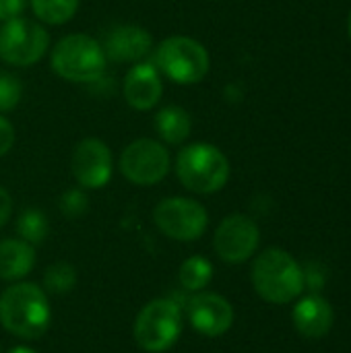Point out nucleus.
Here are the masks:
<instances>
[{
    "label": "nucleus",
    "instance_id": "nucleus-1",
    "mask_svg": "<svg viewBox=\"0 0 351 353\" xmlns=\"http://www.w3.org/2000/svg\"><path fill=\"white\" fill-rule=\"evenodd\" d=\"M52 323L48 294L31 281H14L0 294V325L19 339L41 337Z\"/></svg>",
    "mask_w": 351,
    "mask_h": 353
},
{
    "label": "nucleus",
    "instance_id": "nucleus-2",
    "mask_svg": "<svg viewBox=\"0 0 351 353\" xmlns=\"http://www.w3.org/2000/svg\"><path fill=\"white\" fill-rule=\"evenodd\" d=\"M254 292L269 304H290L304 292V271L281 248L263 250L250 271Z\"/></svg>",
    "mask_w": 351,
    "mask_h": 353
},
{
    "label": "nucleus",
    "instance_id": "nucleus-3",
    "mask_svg": "<svg viewBox=\"0 0 351 353\" xmlns=\"http://www.w3.org/2000/svg\"><path fill=\"white\" fill-rule=\"evenodd\" d=\"M230 174V159L211 143H190L176 157V176L194 194L219 192L228 184Z\"/></svg>",
    "mask_w": 351,
    "mask_h": 353
},
{
    "label": "nucleus",
    "instance_id": "nucleus-4",
    "mask_svg": "<svg viewBox=\"0 0 351 353\" xmlns=\"http://www.w3.org/2000/svg\"><path fill=\"white\" fill-rule=\"evenodd\" d=\"M108 58L101 43L87 33H70L58 39L50 54L52 70L70 83H95L106 72Z\"/></svg>",
    "mask_w": 351,
    "mask_h": 353
},
{
    "label": "nucleus",
    "instance_id": "nucleus-5",
    "mask_svg": "<svg viewBox=\"0 0 351 353\" xmlns=\"http://www.w3.org/2000/svg\"><path fill=\"white\" fill-rule=\"evenodd\" d=\"M153 64L161 77H168L176 85H197L207 77L211 58L199 39L172 35L159 41L153 50Z\"/></svg>",
    "mask_w": 351,
    "mask_h": 353
},
{
    "label": "nucleus",
    "instance_id": "nucleus-6",
    "mask_svg": "<svg viewBox=\"0 0 351 353\" xmlns=\"http://www.w3.org/2000/svg\"><path fill=\"white\" fill-rule=\"evenodd\" d=\"M134 341L149 353H163L182 335V308L172 298H157L143 306L132 327Z\"/></svg>",
    "mask_w": 351,
    "mask_h": 353
},
{
    "label": "nucleus",
    "instance_id": "nucleus-7",
    "mask_svg": "<svg viewBox=\"0 0 351 353\" xmlns=\"http://www.w3.org/2000/svg\"><path fill=\"white\" fill-rule=\"evenodd\" d=\"M50 50V33L39 21L25 17L0 25V58L10 66H31Z\"/></svg>",
    "mask_w": 351,
    "mask_h": 353
},
{
    "label": "nucleus",
    "instance_id": "nucleus-8",
    "mask_svg": "<svg viewBox=\"0 0 351 353\" xmlns=\"http://www.w3.org/2000/svg\"><path fill=\"white\" fill-rule=\"evenodd\" d=\"M122 176L137 186H155L170 174L172 157L168 147L155 139H137L128 143L120 153Z\"/></svg>",
    "mask_w": 351,
    "mask_h": 353
},
{
    "label": "nucleus",
    "instance_id": "nucleus-9",
    "mask_svg": "<svg viewBox=\"0 0 351 353\" xmlns=\"http://www.w3.org/2000/svg\"><path fill=\"white\" fill-rule=\"evenodd\" d=\"M153 221L163 236L176 242H194L207 232L209 213L194 199L170 196L155 205Z\"/></svg>",
    "mask_w": 351,
    "mask_h": 353
},
{
    "label": "nucleus",
    "instance_id": "nucleus-10",
    "mask_svg": "<svg viewBox=\"0 0 351 353\" xmlns=\"http://www.w3.org/2000/svg\"><path fill=\"white\" fill-rule=\"evenodd\" d=\"M261 242V232L254 219L242 213H232L215 230L213 248L223 263L240 265L254 256Z\"/></svg>",
    "mask_w": 351,
    "mask_h": 353
},
{
    "label": "nucleus",
    "instance_id": "nucleus-11",
    "mask_svg": "<svg viewBox=\"0 0 351 353\" xmlns=\"http://www.w3.org/2000/svg\"><path fill=\"white\" fill-rule=\"evenodd\" d=\"M70 172L81 188H103L114 174V155L101 139H83L70 153Z\"/></svg>",
    "mask_w": 351,
    "mask_h": 353
},
{
    "label": "nucleus",
    "instance_id": "nucleus-12",
    "mask_svg": "<svg viewBox=\"0 0 351 353\" xmlns=\"http://www.w3.org/2000/svg\"><path fill=\"white\" fill-rule=\"evenodd\" d=\"M188 321L192 329L205 337H221L234 325V308L232 304L213 292L192 294L188 300Z\"/></svg>",
    "mask_w": 351,
    "mask_h": 353
},
{
    "label": "nucleus",
    "instance_id": "nucleus-13",
    "mask_svg": "<svg viewBox=\"0 0 351 353\" xmlns=\"http://www.w3.org/2000/svg\"><path fill=\"white\" fill-rule=\"evenodd\" d=\"M103 54L112 62H143L153 52L151 33L132 23L114 25L103 33V41H99Z\"/></svg>",
    "mask_w": 351,
    "mask_h": 353
},
{
    "label": "nucleus",
    "instance_id": "nucleus-14",
    "mask_svg": "<svg viewBox=\"0 0 351 353\" xmlns=\"http://www.w3.org/2000/svg\"><path fill=\"white\" fill-rule=\"evenodd\" d=\"M122 95L132 110H153L163 97V77L157 66L145 60L130 66L122 83Z\"/></svg>",
    "mask_w": 351,
    "mask_h": 353
},
{
    "label": "nucleus",
    "instance_id": "nucleus-15",
    "mask_svg": "<svg viewBox=\"0 0 351 353\" xmlns=\"http://www.w3.org/2000/svg\"><path fill=\"white\" fill-rule=\"evenodd\" d=\"M333 319H335V314H333L331 304L319 294H310V296L302 298L294 306V312H292L294 327L306 339L325 337L333 327Z\"/></svg>",
    "mask_w": 351,
    "mask_h": 353
},
{
    "label": "nucleus",
    "instance_id": "nucleus-16",
    "mask_svg": "<svg viewBox=\"0 0 351 353\" xmlns=\"http://www.w3.org/2000/svg\"><path fill=\"white\" fill-rule=\"evenodd\" d=\"M35 267V246L23 242L21 238L0 240V279L21 281Z\"/></svg>",
    "mask_w": 351,
    "mask_h": 353
},
{
    "label": "nucleus",
    "instance_id": "nucleus-17",
    "mask_svg": "<svg viewBox=\"0 0 351 353\" xmlns=\"http://www.w3.org/2000/svg\"><path fill=\"white\" fill-rule=\"evenodd\" d=\"M153 126L163 145H182L192 132V118L180 105H166L155 114Z\"/></svg>",
    "mask_w": 351,
    "mask_h": 353
},
{
    "label": "nucleus",
    "instance_id": "nucleus-18",
    "mask_svg": "<svg viewBox=\"0 0 351 353\" xmlns=\"http://www.w3.org/2000/svg\"><path fill=\"white\" fill-rule=\"evenodd\" d=\"M211 279H213V265L209 259L201 254H194L180 265L178 281H180V288L188 294L203 292L211 283Z\"/></svg>",
    "mask_w": 351,
    "mask_h": 353
},
{
    "label": "nucleus",
    "instance_id": "nucleus-19",
    "mask_svg": "<svg viewBox=\"0 0 351 353\" xmlns=\"http://www.w3.org/2000/svg\"><path fill=\"white\" fill-rule=\"evenodd\" d=\"M81 0H29V6L39 23L46 25H64L77 10Z\"/></svg>",
    "mask_w": 351,
    "mask_h": 353
},
{
    "label": "nucleus",
    "instance_id": "nucleus-20",
    "mask_svg": "<svg viewBox=\"0 0 351 353\" xmlns=\"http://www.w3.org/2000/svg\"><path fill=\"white\" fill-rule=\"evenodd\" d=\"M14 228H17L19 238L23 242L31 244V246L41 244L50 234V221H48L46 213L41 209H35V207H29V209L21 211Z\"/></svg>",
    "mask_w": 351,
    "mask_h": 353
},
{
    "label": "nucleus",
    "instance_id": "nucleus-21",
    "mask_svg": "<svg viewBox=\"0 0 351 353\" xmlns=\"http://www.w3.org/2000/svg\"><path fill=\"white\" fill-rule=\"evenodd\" d=\"M77 285V269L68 263H54L43 273V288L54 296L70 294Z\"/></svg>",
    "mask_w": 351,
    "mask_h": 353
},
{
    "label": "nucleus",
    "instance_id": "nucleus-22",
    "mask_svg": "<svg viewBox=\"0 0 351 353\" xmlns=\"http://www.w3.org/2000/svg\"><path fill=\"white\" fill-rule=\"evenodd\" d=\"M58 209L64 217L68 219H79L87 213L89 209V196L85 192V188H68L60 194L58 199Z\"/></svg>",
    "mask_w": 351,
    "mask_h": 353
},
{
    "label": "nucleus",
    "instance_id": "nucleus-23",
    "mask_svg": "<svg viewBox=\"0 0 351 353\" xmlns=\"http://www.w3.org/2000/svg\"><path fill=\"white\" fill-rule=\"evenodd\" d=\"M23 97V85L21 81L10 72H0V112H12Z\"/></svg>",
    "mask_w": 351,
    "mask_h": 353
},
{
    "label": "nucleus",
    "instance_id": "nucleus-24",
    "mask_svg": "<svg viewBox=\"0 0 351 353\" xmlns=\"http://www.w3.org/2000/svg\"><path fill=\"white\" fill-rule=\"evenodd\" d=\"M302 271H304V288L308 285L312 292H319L325 285L327 275H325V269L319 263H308Z\"/></svg>",
    "mask_w": 351,
    "mask_h": 353
},
{
    "label": "nucleus",
    "instance_id": "nucleus-25",
    "mask_svg": "<svg viewBox=\"0 0 351 353\" xmlns=\"http://www.w3.org/2000/svg\"><path fill=\"white\" fill-rule=\"evenodd\" d=\"M29 0H0V23L23 17Z\"/></svg>",
    "mask_w": 351,
    "mask_h": 353
},
{
    "label": "nucleus",
    "instance_id": "nucleus-26",
    "mask_svg": "<svg viewBox=\"0 0 351 353\" xmlns=\"http://www.w3.org/2000/svg\"><path fill=\"white\" fill-rule=\"evenodd\" d=\"M14 139H17V132H14L12 122H10L6 116H2V114H0V157H2V155H6V153L12 149Z\"/></svg>",
    "mask_w": 351,
    "mask_h": 353
},
{
    "label": "nucleus",
    "instance_id": "nucleus-27",
    "mask_svg": "<svg viewBox=\"0 0 351 353\" xmlns=\"http://www.w3.org/2000/svg\"><path fill=\"white\" fill-rule=\"evenodd\" d=\"M10 215H12V199L8 190L0 186V228L8 223Z\"/></svg>",
    "mask_w": 351,
    "mask_h": 353
},
{
    "label": "nucleus",
    "instance_id": "nucleus-28",
    "mask_svg": "<svg viewBox=\"0 0 351 353\" xmlns=\"http://www.w3.org/2000/svg\"><path fill=\"white\" fill-rule=\"evenodd\" d=\"M8 353H37L33 347H29V345H17V347H12Z\"/></svg>",
    "mask_w": 351,
    "mask_h": 353
},
{
    "label": "nucleus",
    "instance_id": "nucleus-29",
    "mask_svg": "<svg viewBox=\"0 0 351 353\" xmlns=\"http://www.w3.org/2000/svg\"><path fill=\"white\" fill-rule=\"evenodd\" d=\"M350 37H351V14H350Z\"/></svg>",
    "mask_w": 351,
    "mask_h": 353
},
{
    "label": "nucleus",
    "instance_id": "nucleus-30",
    "mask_svg": "<svg viewBox=\"0 0 351 353\" xmlns=\"http://www.w3.org/2000/svg\"><path fill=\"white\" fill-rule=\"evenodd\" d=\"M0 353H2V352H0Z\"/></svg>",
    "mask_w": 351,
    "mask_h": 353
}]
</instances>
